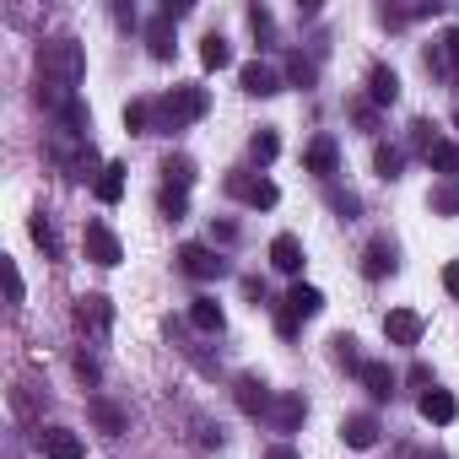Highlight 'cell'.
<instances>
[{
	"label": "cell",
	"instance_id": "obj_1",
	"mask_svg": "<svg viewBox=\"0 0 459 459\" xmlns=\"http://www.w3.org/2000/svg\"><path fill=\"white\" fill-rule=\"evenodd\" d=\"M205 114H211L205 87H173V92H162V103H157V130H184V125H195V119H205Z\"/></svg>",
	"mask_w": 459,
	"mask_h": 459
},
{
	"label": "cell",
	"instance_id": "obj_2",
	"mask_svg": "<svg viewBox=\"0 0 459 459\" xmlns=\"http://www.w3.org/2000/svg\"><path fill=\"white\" fill-rule=\"evenodd\" d=\"M39 76L76 87V82L87 76V55H82V44H76V39H55V44H44V49H39Z\"/></svg>",
	"mask_w": 459,
	"mask_h": 459
},
{
	"label": "cell",
	"instance_id": "obj_3",
	"mask_svg": "<svg viewBox=\"0 0 459 459\" xmlns=\"http://www.w3.org/2000/svg\"><path fill=\"white\" fill-rule=\"evenodd\" d=\"M227 195L244 200V205H255V211H271L281 200V189L271 178H255V173H227Z\"/></svg>",
	"mask_w": 459,
	"mask_h": 459
},
{
	"label": "cell",
	"instance_id": "obj_4",
	"mask_svg": "<svg viewBox=\"0 0 459 459\" xmlns=\"http://www.w3.org/2000/svg\"><path fill=\"white\" fill-rule=\"evenodd\" d=\"M178 271L195 276V281H221V276H227V260H221L216 249H205V244H184V249H178Z\"/></svg>",
	"mask_w": 459,
	"mask_h": 459
},
{
	"label": "cell",
	"instance_id": "obj_5",
	"mask_svg": "<svg viewBox=\"0 0 459 459\" xmlns=\"http://www.w3.org/2000/svg\"><path fill=\"white\" fill-rule=\"evenodd\" d=\"M233 400H238V411H244V416H271V411H276L271 384H265V378H255V373H244V378L233 384Z\"/></svg>",
	"mask_w": 459,
	"mask_h": 459
},
{
	"label": "cell",
	"instance_id": "obj_6",
	"mask_svg": "<svg viewBox=\"0 0 459 459\" xmlns=\"http://www.w3.org/2000/svg\"><path fill=\"white\" fill-rule=\"evenodd\" d=\"M82 249H87V260H92V265H103V271H114V265L125 260V244H119V238L108 233L103 221H92V227H87V238H82Z\"/></svg>",
	"mask_w": 459,
	"mask_h": 459
},
{
	"label": "cell",
	"instance_id": "obj_7",
	"mask_svg": "<svg viewBox=\"0 0 459 459\" xmlns=\"http://www.w3.org/2000/svg\"><path fill=\"white\" fill-rule=\"evenodd\" d=\"M76 325H82V330H92V335H108V330H114V303H108L103 292L76 298Z\"/></svg>",
	"mask_w": 459,
	"mask_h": 459
},
{
	"label": "cell",
	"instance_id": "obj_8",
	"mask_svg": "<svg viewBox=\"0 0 459 459\" xmlns=\"http://www.w3.org/2000/svg\"><path fill=\"white\" fill-rule=\"evenodd\" d=\"M39 448H44V459H82L87 454L82 432H71V427H44L39 432Z\"/></svg>",
	"mask_w": 459,
	"mask_h": 459
},
{
	"label": "cell",
	"instance_id": "obj_9",
	"mask_svg": "<svg viewBox=\"0 0 459 459\" xmlns=\"http://www.w3.org/2000/svg\"><path fill=\"white\" fill-rule=\"evenodd\" d=\"M416 411H421V421H432V427H448L454 416H459V400L448 394V389H421V400H416Z\"/></svg>",
	"mask_w": 459,
	"mask_h": 459
},
{
	"label": "cell",
	"instance_id": "obj_10",
	"mask_svg": "<svg viewBox=\"0 0 459 459\" xmlns=\"http://www.w3.org/2000/svg\"><path fill=\"white\" fill-rule=\"evenodd\" d=\"M421 330H427V325H421V314H411V308H389V314H384V335H389L394 346H416Z\"/></svg>",
	"mask_w": 459,
	"mask_h": 459
},
{
	"label": "cell",
	"instance_id": "obj_11",
	"mask_svg": "<svg viewBox=\"0 0 459 459\" xmlns=\"http://www.w3.org/2000/svg\"><path fill=\"white\" fill-rule=\"evenodd\" d=\"M303 168H308V173H319V178H330V173L341 168V146H335L330 135L308 141V152H303Z\"/></svg>",
	"mask_w": 459,
	"mask_h": 459
},
{
	"label": "cell",
	"instance_id": "obj_12",
	"mask_svg": "<svg viewBox=\"0 0 459 459\" xmlns=\"http://www.w3.org/2000/svg\"><path fill=\"white\" fill-rule=\"evenodd\" d=\"M362 276H368V281L394 276V244H389V238H373V244L362 249Z\"/></svg>",
	"mask_w": 459,
	"mask_h": 459
},
{
	"label": "cell",
	"instance_id": "obj_13",
	"mask_svg": "<svg viewBox=\"0 0 459 459\" xmlns=\"http://www.w3.org/2000/svg\"><path fill=\"white\" fill-rule=\"evenodd\" d=\"M378 416H368V411H357V416H346L341 421V437H346V448H373L378 443Z\"/></svg>",
	"mask_w": 459,
	"mask_h": 459
},
{
	"label": "cell",
	"instance_id": "obj_14",
	"mask_svg": "<svg viewBox=\"0 0 459 459\" xmlns=\"http://www.w3.org/2000/svg\"><path fill=\"white\" fill-rule=\"evenodd\" d=\"M238 82H244V92H249V98H271V92H281V76H276L271 65H260V60H255V65H244V71H238Z\"/></svg>",
	"mask_w": 459,
	"mask_h": 459
},
{
	"label": "cell",
	"instance_id": "obj_15",
	"mask_svg": "<svg viewBox=\"0 0 459 459\" xmlns=\"http://www.w3.org/2000/svg\"><path fill=\"white\" fill-rule=\"evenodd\" d=\"M271 265H276L281 276H298V271H303V244H298L292 233L271 238Z\"/></svg>",
	"mask_w": 459,
	"mask_h": 459
},
{
	"label": "cell",
	"instance_id": "obj_16",
	"mask_svg": "<svg viewBox=\"0 0 459 459\" xmlns=\"http://www.w3.org/2000/svg\"><path fill=\"white\" fill-rule=\"evenodd\" d=\"M281 308H287V314H292V319L303 325V319H314V314L325 308V292H319V287H303V281H298V287L287 292V303H281Z\"/></svg>",
	"mask_w": 459,
	"mask_h": 459
},
{
	"label": "cell",
	"instance_id": "obj_17",
	"mask_svg": "<svg viewBox=\"0 0 459 459\" xmlns=\"http://www.w3.org/2000/svg\"><path fill=\"white\" fill-rule=\"evenodd\" d=\"M146 49H152V60H173V17H152L146 22Z\"/></svg>",
	"mask_w": 459,
	"mask_h": 459
},
{
	"label": "cell",
	"instance_id": "obj_18",
	"mask_svg": "<svg viewBox=\"0 0 459 459\" xmlns=\"http://www.w3.org/2000/svg\"><path fill=\"white\" fill-rule=\"evenodd\" d=\"M368 98H373L378 108H389V103L400 98V76H394L389 65H373V71H368Z\"/></svg>",
	"mask_w": 459,
	"mask_h": 459
},
{
	"label": "cell",
	"instance_id": "obj_19",
	"mask_svg": "<svg viewBox=\"0 0 459 459\" xmlns=\"http://www.w3.org/2000/svg\"><path fill=\"white\" fill-rule=\"evenodd\" d=\"M92 189H98L103 205H119V200H125V162H103V173H98Z\"/></svg>",
	"mask_w": 459,
	"mask_h": 459
},
{
	"label": "cell",
	"instance_id": "obj_20",
	"mask_svg": "<svg viewBox=\"0 0 459 459\" xmlns=\"http://www.w3.org/2000/svg\"><path fill=\"white\" fill-rule=\"evenodd\" d=\"M357 378H362V389H368L373 400H389V394H394V373H389V362H362Z\"/></svg>",
	"mask_w": 459,
	"mask_h": 459
},
{
	"label": "cell",
	"instance_id": "obj_21",
	"mask_svg": "<svg viewBox=\"0 0 459 459\" xmlns=\"http://www.w3.org/2000/svg\"><path fill=\"white\" fill-rule=\"evenodd\" d=\"M92 421H98V432H108V437H119V432L130 427V416H125L114 400H103V394H92Z\"/></svg>",
	"mask_w": 459,
	"mask_h": 459
},
{
	"label": "cell",
	"instance_id": "obj_22",
	"mask_svg": "<svg viewBox=\"0 0 459 459\" xmlns=\"http://www.w3.org/2000/svg\"><path fill=\"white\" fill-rule=\"evenodd\" d=\"M200 65L205 71H227V65H233V44H227L221 33H205L200 39Z\"/></svg>",
	"mask_w": 459,
	"mask_h": 459
},
{
	"label": "cell",
	"instance_id": "obj_23",
	"mask_svg": "<svg viewBox=\"0 0 459 459\" xmlns=\"http://www.w3.org/2000/svg\"><path fill=\"white\" fill-rule=\"evenodd\" d=\"M125 130H130V135H152V130H157V103H141V98L125 103Z\"/></svg>",
	"mask_w": 459,
	"mask_h": 459
},
{
	"label": "cell",
	"instance_id": "obj_24",
	"mask_svg": "<svg viewBox=\"0 0 459 459\" xmlns=\"http://www.w3.org/2000/svg\"><path fill=\"white\" fill-rule=\"evenodd\" d=\"M189 325L205 330V335H216V330H221V303H216V298H195V303H189Z\"/></svg>",
	"mask_w": 459,
	"mask_h": 459
},
{
	"label": "cell",
	"instance_id": "obj_25",
	"mask_svg": "<svg viewBox=\"0 0 459 459\" xmlns=\"http://www.w3.org/2000/svg\"><path fill=\"white\" fill-rule=\"evenodd\" d=\"M308 416V405H303V394H281L276 400V411H271V421H276V432H292L298 421Z\"/></svg>",
	"mask_w": 459,
	"mask_h": 459
},
{
	"label": "cell",
	"instance_id": "obj_26",
	"mask_svg": "<svg viewBox=\"0 0 459 459\" xmlns=\"http://www.w3.org/2000/svg\"><path fill=\"white\" fill-rule=\"evenodd\" d=\"M427 205H432V216H459V178H443V184H432Z\"/></svg>",
	"mask_w": 459,
	"mask_h": 459
},
{
	"label": "cell",
	"instance_id": "obj_27",
	"mask_svg": "<svg viewBox=\"0 0 459 459\" xmlns=\"http://www.w3.org/2000/svg\"><path fill=\"white\" fill-rule=\"evenodd\" d=\"M427 168H437L443 178H454V173H459V146H454V141H432V146H427Z\"/></svg>",
	"mask_w": 459,
	"mask_h": 459
},
{
	"label": "cell",
	"instance_id": "obj_28",
	"mask_svg": "<svg viewBox=\"0 0 459 459\" xmlns=\"http://www.w3.org/2000/svg\"><path fill=\"white\" fill-rule=\"evenodd\" d=\"M162 178H168V189H189L195 184V162L189 157H162Z\"/></svg>",
	"mask_w": 459,
	"mask_h": 459
},
{
	"label": "cell",
	"instance_id": "obj_29",
	"mask_svg": "<svg viewBox=\"0 0 459 459\" xmlns=\"http://www.w3.org/2000/svg\"><path fill=\"white\" fill-rule=\"evenodd\" d=\"M400 162H405V152L400 146H378L373 152V168H378V178L389 184V178H400Z\"/></svg>",
	"mask_w": 459,
	"mask_h": 459
},
{
	"label": "cell",
	"instance_id": "obj_30",
	"mask_svg": "<svg viewBox=\"0 0 459 459\" xmlns=\"http://www.w3.org/2000/svg\"><path fill=\"white\" fill-rule=\"evenodd\" d=\"M33 244H39L49 260H60V233L49 227V216H33Z\"/></svg>",
	"mask_w": 459,
	"mask_h": 459
},
{
	"label": "cell",
	"instance_id": "obj_31",
	"mask_svg": "<svg viewBox=\"0 0 459 459\" xmlns=\"http://www.w3.org/2000/svg\"><path fill=\"white\" fill-rule=\"evenodd\" d=\"M330 346H335V362H341V368H351V373H362V357H357V335H335Z\"/></svg>",
	"mask_w": 459,
	"mask_h": 459
},
{
	"label": "cell",
	"instance_id": "obj_32",
	"mask_svg": "<svg viewBox=\"0 0 459 459\" xmlns=\"http://www.w3.org/2000/svg\"><path fill=\"white\" fill-rule=\"evenodd\" d=\"M249 152H255V162H276V152H281V141H276V130H260V135L249 141Z\"/></svg>",
	"mask_w": 459,
	"mask_h": 459
},
{
	"label": "cell",
	"instance_id": "obj_33",
	"mask_svg": "<svg viewBox=\"0 0 459 459\" xmlns=\"http://www.w3.org/2000/svg\"><path fill=\"white\" fill-rule=\"evenodd\" d=\"M437 55H443V65H448V71H454V82H459V28H448V33H443Z\"/></svg>",
	"mask_w": 459,
	"mask_h": 459
},
{
	"label": "cell",
	"instance_id": "obj_34",
	"mask_svg": "<svg viewBox=\"0 0 459 459\" xmlns=\"http://www.w3.org/2000/svg\"><path fill=\"white\" fill-rule=\"evenodd\" d=\"M287 76H292L298 87H314V76H319V71H314V60H303V55H292V60H287Z\"/></svg>",
	"mask_w": 459,
	"mask_h": 459
},
{
	"label": "cell",
	"instance_id": "obj_35",
	"mask_svg": "<svg viewBox=\"0 0 459 459\" xmlns=\"http://www.w3.org/2000/svg\"><path fill=\"white\" fill-rule=\"evenodd\" d=\"M157 205H162V216H173V221H178L189 200H184V189H168V184H162V195H157Z\"/></svg>",
	"mask_w": 459,
	"mask_h": 459
},
{
	"label": "cell",
	"instance_id": "obj_36",
	"mask_svg": "<svg viewBox=\"0 0 459 459\" xmlns=\"http://www.w3.org/2000/svg\"><path fill=\"white\" fill-rule=\"evenodd\" d=\"M330 205H335V211H341L346 221H351V216L362 211V200H357V195H346V189H330Z\"/></svg>",
	"mask_w": 459,
	"mask_h": 459
},
{
	"label": "cell",
	"instance_id": "obj_37",
	"mask_svg": "<svg viewBox=\"0 0 459 459\" xmlns=\"http://www.w3.org/2000/svg\"><path fill=\"white\" fill-rule=\"evenodd\" d=\"M249 28H255L260 39H271V33H276V22H271V12H265V6H249Z\"/></svg>",
	"mask_w": 459,
	"mask_h": 459
},
{
	"label": "cell",
	"instance_id": "obj_38",
	"mask_svg": "<svg viewBox=\"0 0 459 459\" xmlns=\"http://www.w3.org/2000/svg\"><path fill=\"white\" fill-rule=\"evenodd\" d=\"M6 292H12V303H22V298H28V287H22V271H17L12 260H6Z\"/></svg>",
	"mask_w": 459,
	"mask_h": 459
},
{
	"label": "cell",
	"instance_id": "obj_39",
	"mask_svg": "<svg viewBox=\"0 0 459 459\" xmlns=\"http://www.w3.org/2000/svg\"><path fill=\"white\" fill-rule=\"evenodd\" d=\"M443 292H448V298H459V260H448V265H443Z\"/></svg>",
	"mask_w": 459,
	"mask_h": 459
},
{
	"label": "cell",
	"instance_id": "obj_40",
	"mask_svg": "<svg viewBox=\"0 0 459 459\" xmlns=\"http://www.w3.org/2000/svg\"><path fill=\"white\" fill-rule=\"evenodd\" d=\"M211 238H221V244H233V238H238V227H233V221H211Z\"/></svg>",
	"mask_w": 459,
	"mask_h": 459
},
{
	"label": "cell",
	"instance_id": "obj_41",
	"mask_svg": "<svg viewBox=\"0 0 459 459\" xmlns=\"http://www.w3.org/2000/svg\"><path fill=\"white\" fill-rule=\"evenodd\" d=\"M276 330H281V335H287V341H292V335H298V319H292V314H287V308H281V314H276Z\"/></svg>",
	"mask_w": 459,
	"mask_h": 459
},
{
	"label": "cell",
	"instance_id": "obj_42",
	"mask_svg": "<svg viewBox=\"0 0 459 459\" xmlns=\"http://www.w3.org/2000/svg\"><path fill=\"white\" fill-rule=\"evenodd\" d=\"M76 373H82L87 384H98V362H92V357H82V362H76Z\"/></svg>",
	"mask_w": 459,
	"mask_h": 459
},
{
	"label": "cell",
	"instance_id": "obj_43",
	"mask_svg": "<svg viewBox=\"0 0 459 459\" xmlns=\"http://www.w3.org/2000/svg\"><path fill=\"white\" fill-rule=\"evenodd\" d=\"M265 459H298V448H287V443H276V448H265Z\"/></svg>",
	"mask_w": 459,
	"mask_h": 459
}]
</instances>
